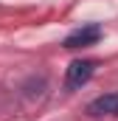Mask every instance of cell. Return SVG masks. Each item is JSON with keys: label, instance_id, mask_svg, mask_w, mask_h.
Here are the masks:
<instances>
[{"label": "cell", "instance_id": "7a4b0ae2", "mask_svg": "<svg viewBox=\"0 0 118 121\" xmlns=\"http://www.w3.org/2000/svg\"><path fill=\"white\" fill-rule=\"evenodd\" d=\"M101 39V26L98 23H87V26H82V28L70 31L67 37H65V48L67 51H73V48H87V45H96Z\"/></svg>", "mask_w": 118, "mask_h": 121}, {"label": "cell", "instance_id": "6da1fadb", "mask_svg": "<svg viewBox=\"0 0 118 121\" xmlns=\"http://www.w3.org/2000/svg\"><path fill=\"white\" fill-rule=\"evenodd\" d=\"M93 73H96V62L93 59H73L67 65V70H65V87L67 90L84 87L90 79H93Z\"/></svg>", "mask_w": 118, "mask_h": 121}, {"label": "cell", "instance_id": "3957f363", "mask_svg": "<svg viewBox=\"0 0 118 121\" xmlns=\"http://www.w3.org/2000/svg\"><path fill=\"white\" fill-rule=\"evenodd\" d=\"M87 113L90 116H118V90L93 99L87 104Z\"/></svg>", "mask_w": 118, "mask_h": 121}]
</instances>
